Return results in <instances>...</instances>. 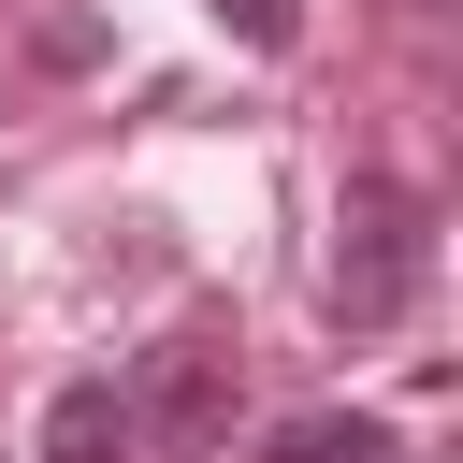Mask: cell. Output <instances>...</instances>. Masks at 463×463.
I'll list each match as a JSON object with an SVG mask.
<instances>
[{"instance_id": "obj_1", "label": "cell", "mask_w": 463, "mask_h": 463, "mask_svg": "<svg viewBox=\"0 0 463 463\" xmlns=\"http://www.w3.org/2000/svg\"><path fill=\"white\" fill-rule=\"evenodd\" d=\"M420 275H434V217H420V188L347 174V203H333V318H347V333H391V318L420 304Z\"/></svg>"}, {"instance_id": "obj_2", "label": "cell", "mask_w": 463, "mask_h": 463, "mask_svg": "<svg viewBox=\"0 0 463 463\" xmlns=\"http://www.w3.org/2000/svg\"><path fill=\"white\" fill-rule=\"evenodd\" d=\"M116 391H130V434H145V449H203V434L232 420V347L174 333V347H159L145 376H116Z\"/></svg>"}, {"instance_id": "obj_3", "label": "cell", "mask_w": 463, "mask_h": 463, "mask_svg": "<svg viewBox=\"0 0 463 463\" xmlns=\"http://www.w3.org/2000/svg\"><path fill=\"white\" fill-rule=\"evenodd\" d=\"M43 463H145V434H130V391H116V376H72V391L43 405Z\"/></svg>"}, {"instance_id": "obj_4", "label": "cell", "mask_w": 463, "mask_h": 463, "mask_svg": "<svg viewBox=\"0 0 463 463\" xmlns=\"http://www.w3.org/2000/svg\"><path fill=\"white\" fill-rule=\"evenodd\" d=\"M260 463H391V434H376V420H289Z\"/></svg>"}, {"instance_id": "obj_5", "label": "cell", "mask_w": 463, "mask_h": 463, "mask_svg": "<svg viewBox=\"0 0 463 463\" xmlns=\"http://www.w3.org/2000/svg\"><path fill=\"white\" fill-rule=\"evenodd\" d=\"M217 29L260 43V58H289V43H304V0H217Z\"/></svg>"}]
</instances>
